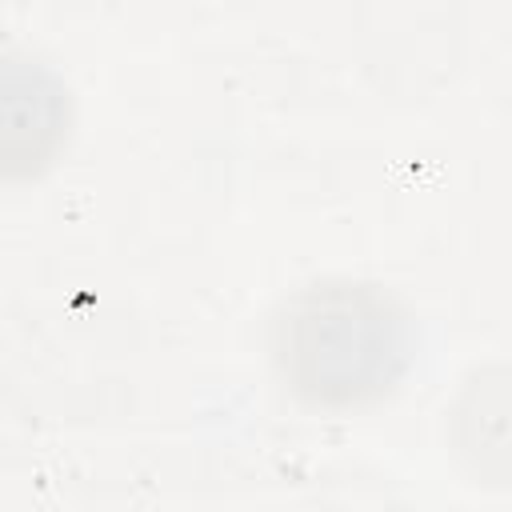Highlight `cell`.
Instances as JSON below:
<instances>
[{"instance_id": "1", "label": "cell", "mask_w": 512, "mask_h": 512, "mask_svg": "<svg viewBox=\"0 0 512 512\" xmlns=\"http://www.w3.org/2000/svg\"><path fill=\"white\" fill-rule=\"evenodd\" d=\"M412 332L400 304L360 280L300 288L272 320V356L284 384L312 408H360L396 388Z\"/></svg>"}, {"instance_id": "2", "label": "cell", "mask_w": 512, "mask_h": 512, "mask_svg": "<svg viewBox=\"0 0 512 512\" xmlns=\"http://www.w3.org/2000/svg\"><path fill=\"white\" fill-rule=\"evenodd\" d=\"M64 80L20 52H0V180L40 176L68 144Z\"/></svg>"}]
</instances>
